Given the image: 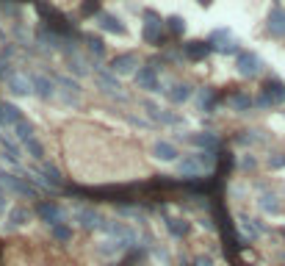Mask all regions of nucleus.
I'll use <instances>...</instances> for the list:
<instances>
[{"instance_id":"nucleus-1","label":"nucleus","mask_w":285,"mask_h":266,"mask_svg":"<svg viewBox=\"0 0 285 266\" xmlns=\"http://www.w3.org/2000/svg\"><path fill=\"white\" fill-rule=\"evenodd\" d=\"M58 158L80 183H122L150 172L141 145L100 122H67L58 131Z\"/></svg>"},{"instance_id":"nucleus-2","label":"nucleus","mask_w":285,"mask_h":266,"mask_svg":"<svg viewBox=\"0 0 285 266\" xmlns=\"http://www.w3.org/2000/svg\"><path fill=\"white\" fill-rule=\"evenodd\" d=\"M0 266H86L50 241L14 238L0 244Z\"/></svg>"}]
</instances>
